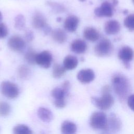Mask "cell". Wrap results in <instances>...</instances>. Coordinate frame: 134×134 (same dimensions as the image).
I'll return each mask as SVG.
<instances>
[{"instance_id": "obj_1", "label": "cell", "mask_w": 134, "mask_h": 134, "mask_svg": "<svg viewBox=\"0 0 134 134\" xmlns=\"http://www.w3.org/2000/svg\"><path fill=\"white\" fill-rule=\"evenodd\" d=\"M111 83L114 92L120 101L124 102L128 98L130 92V85L126 76L119 73L116 74L112 77Z\"/></svg>"}, {"instance_id": "obj_2", "label": "cell", "mask_w": 134, "mask_h": 134, "mask_svg": "<svg viewBox=\"0 0 134 134\" xmlns=\"http://www.w3.org/2000/svg\"><path fill=\"white\" fill-rule=\"evenodd\" d=\"M90 125L94 129L105 131L109 129L107 117L103 111H95L92 113L90 119Z\"/></svg>"}, {"instance_id": "obj_3", "label": "cell", "mask_w": 134, "mask_h": 134, "mask_svg": "<svg viewBox=\"0 0 134 134\" xmlns=\"http://www.w3.org/2000/svg\"><path fill=\"white\" fill-rule=\"evenodd\" d=\"M92 103L97 108L100 110H107L114 104V99L110 93H102L100 97H92Z\"/></svg>"}, {"instance_id": "obj_4", "label": "cell", "mask_w": 134, "mask_h": 134, "mask_svg": "<svg viewBox=\"0 0 134 134\" xmlns=\"http://www.w3.org/2000/svg\"><path fill=\"white\" fill-rule=\"evenodd\" d=\"M0 91L3 95L9 99H14L17 97L19 93L18 86L8 81L2 82L0 85Z\"/></svg>"}, {"instance_id": "obj_5", "label": "cell", "mask_w": 134, "mask_h": 134, "mask_svg": "<svg viewBox=\"0 0 134 134\" xmlns=\"http://www.w3.org/2000/svg\"><path fill=\"white\" fill-rule=\"evenodd\" d=\"M113 47L110 41L107 39H102L94 48L95 54L99 57H105L111 53Z\"/></svg>"}, {"instance_id": "obj_6", "label": "cell", "mask_w": 134, "mask_h": 134, "mask_svg": "<svg viewBox=\"0 0 134 134\" xmlns=\"http://www.w3.org/2000/svg\"><path fill=\"white\" fill-rule=\"evenodd\" d=\"M52 61V54L48 51H43L37 54L36 57V63L44 69H48L50 66Z\"/></svg>"}, {"instance_id": "obj_7", "label": "cell", "mask_w": 134, "mask_h": 134, "mask_svg": "<svg viewBox=\"0 0 134 134\" xmlns=\"http://www.w3.org/2000/svg\"><path fill=\"white\" fill-rule=\"evenodd\" d=\"M8 46L10 49L14 51L21 52L25 48L26 43L21 37L13 36L9 39Z\"/></svg>"}, {"instance_id": "obj_8", "label": "cell", "mask_w": 134, "mask_h": 134, "mask_svg": "<svg viewBox=\"0 0 134 134\" xmlns=\"http://www.w3.org/2000/svg\"><path fill=\"white\" fill-rule=\"evenodd\" d=\"M95 15L99 17H110L113 15V8L112 5L108 2H103L100 7L94 10Z\"/></svg>"}, {"instance_id": "obj_9", "label": "cell", "mask_w": 134, "mask_h": 134, "mask_svg": "<svg viewBox=\"0 0 134 134\" xmlns=\"http://www.w3.org/2000/svg\"><path fill=\"white\" fill-rule=\"evenodd\" d=\"M95 78V73L91 69H83L77 74V80L82 83L87 84L91 82Z\"/></svg>"}, {"instance_id": "obj_10", "label": "cell", "mask_w": 134, "mask_h": 134, "mask_svg": "<svg viewBox=\"0 0 134 134\" xmlns=\"http://www.w3.org/2000/svg\"><path fill=\"white\" fill-rule=\"evenodd\" d=\"M118 57L124 62L127 63L133 59L134 57V51L130 47L124 46L119 50Z\"/></svg>"}, {"instance_id": "obj_11", "label": "cell", "mask_w": 134, "mask_h": 134, "mask_svg": "<svg viewBox=\"0 0 134 134\" xmlns=\"http://www.w3.org/2000/svg\"><path fill=\"white\" fill-rule=\"evenodd\" d=\"M79 18L75 15H70L67 17L64 23L65 29L69 32H74L77 28L79 24Z\"/></svg>"}, {"instance_id": "obj_12", "label": "cell", "mask_w": 134, "mask_h": 134, "mask_svg": "<svg viewBox=\"0 0 134 134\" xmlns=\"http://www.w3.org/2000/svg\"><path fill=\"white\" fill-rule=\"evenodd\" d=\"M120 30V25L116 20L107 21L104 25V30L108 35H115Z\"/></svg>"}, {"instance_id": "obj_13", "label": "cell", "mask_w": 134, "mask_h": 134, "mask_svg": "<svg viewBox=\"0 0 134 134\" xmlns=\"http://www.w3.org/2000/svg\"><path fill=\"white\" fill-rule=\"evenodd\" d=\"M87 48V44L85 41L80 39L74 40L71 44V50L77 54L84 53L86 51Z\"/></svg>"}, {"instance_id": "obj_14", "label": "cell", "mask_w": 134, "mask_h": 134, "mask_svg": "<svg viewBox=\"0 0 134 134\" xmlns=\"http://www.w3.org/2000/svg\"><path fill=\"white\" fill-rule=\"evenodd\" d=\"M108 129L114 132L118 131L121 128V121L114 113L110 114L108 119Z\"/></svg>"}, {"instance_id": "obj_15", "label": "cell", "mask_w": 134, "mask_h": 134, "mask_svg": "<svg viewBox=\"0 0 134 134\" xmlns=\"http://www.w3.org/2000/svg\"><path fill=\"white\" fill-rule=\"evenodd\" d=\"M37 115L39 118L45 122H50L53 118L52 113L48 108L40 107L38 109Z\"/></svg>"}, {"instance_id": "obj_16", "label": "cell", "mask_w": 134, "mask_h": 134, "mask_svg": "<svg viewBox=\"0 0 134 134\" xmlns=\"http://www.w3.org/2000/svg\"><path fill=\"white\" fill-rule=\"evenodd\" d=\"M32 26L36 29H42L47 25L44 16L38 12L35 14L32 18Z\"/></svg>"}, {"instance_id": "obj_17", "label": "cell", "mask_w": 134, "mask_h": 134, "mask_svg": "<svg viewBox=\"0 0 134 134\" xmlns=\"http://www.w3.org/2000/svg\"><path fill=\"white\" fill-rule=\"evenodd\" d=\"M77 131L76 125L69 120L64 121L61 126L62 134H75Z\"/></svg>"}, {"instance_id": "obj_18", "label": "cell", "mask_w": 134, "mask_h": 134, "mask_svg": "<svg viewBox=\"0 0 134 134\" xmlns=\"http://www.w3.org/2000/svg\"><path fill=\"white\" fill-rule=\"evenodd\" d=\"M83 36L87 40L94 42L97 41L99 38L98 31L93 27H86L83 31Z\"/></svg>"}, {"instance_id": "obj_19", "label": "cell", "mask_w": 134, "mask_h": 134, "mask_svg": "<svg viewBox=\"0 0 134 134\" xmlns=\"http://www.w3.org/2000/svg\"><path fill=\"white\" fill-rule=\"evenodd\" d=\"M52 39L58 43H63L67 40V35L65 31L61 29H55L51 32Z\"/></svg>"}, {"instance_id": "obj_20", "label": "cell", "mask_w": 134, "mask_h": 134, "mask_svg": "<svg viewBox=\"0 0 134 134\" xmlns=\"http://www.w3.org/2000/svg\"><path fill=\"white\" fill-rule=\"evenodd\" d=\"M78 64V60L74 55H68L65 57L63 60V66L67 70L74 69Z\"/></svg>"}, {"instance_id": "obj_21", "label": "cell", "mask_w": 134, "mask_h": 134, "mask_svg": "<svg viewBox=\"0 0 134 134\" xmlns=\"http://www.w3.org/2000/svg\"><path fill=\"white\" fill-rule=\"evenodd\" d=\"M13 134H32V130L28 126L24 124H18L14 127Z\"/></svg>"}, {"instance_id": "obj_22", "label": "cell", "mask_w": 134, "mask_h": 134, "mask_svg": "<svg viewBox=\"0 0 134 134\" xmlns=\"http://www.w3.org/2000/svg\"><path fill=\"white\" fill-rule=\"evenodd\" d=\"M31 74V71L28 66L26 65H20L18 69V75L22 80L28 79Z\"/></svg>"}, {"instance_id": "obj_23", "label": "cell", "mask_w": 134, "mask_h": 134, "mask_svg": "<svg viewBox=\"0 0 134 134\" xmlns=\"http://www.w3.org/2000/svg\"><path fill=\"white\" fill-rule=\"evenodd\" d=\"M66 69L63 65L59 64H55L53 68L52 76L54 78L59 79L65 73Z\"/></svg>"}, {"instance_id": "obj_24", "label": "cell", "mask_w": 134, "mask_h": 134, "mask_svg": "<svg viewBox=\"0 0 134 134\" xmlns=\"http://www.w3.org/2000/svg\"><path fill=\"white\" fill-rule=\"evenodd\" d=\"M51 96L56 99H64L67 96L61 87H55L51 91Z\"/></svg>"}, {"instance_id": "obj_25", "label": "cell", "mask_w": 134, "mask_h": 134, "mask_svg": "<svg viewBox=\"0 0 134 134\" xmlns=\"http://www.w3.org/2000/svg\"><path fill=\"white\" fill-rule=\"evenodd\" d=\"M36 55L37 53H36L34 50L31 49H29L25 55V59L28 64L34 65L36 63Z\"/></svg>"}, {"instance_id": "obj_26", "label": "cell", "mask_w": 134, "mask_h": 134, "mask_svg": "<svg viewBox=\"0 0 134 134\" xmlns=\"http://www.w3.org/2000/svg\"><path fill=\"white\" fill-rule=\"evenodd\" d=\"M25 18L24 16L19 14L16 16L15 18V27L18 30L23 29L25 26Z\"/></svg>"}, {"instance_id": "obj_27", "label": "cell", "mask_w": 134, "mask_h": 134, "mask_svg": "<svg viewBox=\"0 0 134 134\" xmlns=\"http://www.w3.org/2000/svg\"><path fill=\"white\" fill-rule=\"evenodd\" d=\"M125 26L130 31L134 30V14L127 16L124 19Z\"/></svg>"}, {"instance_id": "obj_28", "label": "cell", "mask_w": 134, "mask_h": 134, "mask_svg": "<svg viewBox=\"0 0 134 134\" xmlns=\"http://www.w3.org/2000/svg\"><path fill=\"white\" fill-rule=\"evenodd\" d=\"M10 112V107L9 104L5 102H0V116H7Z\"/></svg>"}, {"instance_id": "obj_29", "label": "cell", "mask_w": 134, "mask_h": 134, "mask_svg": "<svg viewBox=\"0 0 134 134\" xmlns=\"http://www.w3.org/2000/svg\"><path fill=\"white\" fill-rule=\"evenodd\" d=\"M47 4L52 8V10L55 13H62L65 10V7L63 5L58 3L48 2Z\"/></svg>"}, {"instance_id": "obj_30", "label": "cell", "mask_w": 134, "mask_h": 134, "mask_svg": "<svg viewBox=\"0 0 134 134\" xmlns=\"http://www.w3.org/2000/svg\"><path fill=\"white\" fill-rule=\"evenodd\" d=\"M8 29L7 26L3 23H0V39L6 37L8 35Z\"/></svg>"}, {"instance_id": "obj_31", "label": "cell", "mask_w": 134, "mask_h": 134, "mask_svg": "<svg viewBox=\"0 0 134 134\" xmlns=\"http://www.w3.org/2000/svg\"><path fill=\"white\" fill-rule=\"evenodd\" d=\"M54 106L58 108H63L66 105L65 99H56L54 101Z\"/></svg>"}, {"instance_id": "obj_32", "label": "cell", "mask_w": 134, "mask_h": 134, "mask_svg": "<svg viewBox=\"0 0 134 134\" xmlns=\"http://www.w3.org/2000/svg\"><path fill=\"white\" fill-rule=\"evenodd\" d=\"M127 104L129 107L134 111V94L130 95L127 98Z\"/></svg>"}, {"instance_id": "obj_33", "label": "cell", "mask_w": 134, "mask_h": 134, "mask_svg": "<svg viewBox=\"0 0 134 134\" xmlns=\"http://www.w3.org/2000/svg\"><path fill=\"white\" fill-rule=\"evenodd\" d=\"M70 87V84L68 81H64L62 85L61 88L63 90V91L65 93L66 96H68V95L69 94Z\"/></svg>"}, {"instance_id": "obj_34", "label": "cell", "mask_w": 134, "mask_h": 134, "mask_svg": "<svg viewBox=\"0 0 134 134\" xmlns=\"http://www.w3.org/2000/svg\"><path fill=\"white\" fill-rule=\"evenodd\" d=\"M34 38V35L32 31L28 30L25 33V39L28 42L31 41Z\"/></svg>"}, {"instance_id": "obj_35", "label": "cell", "mask_w": 134, "mask_h": 134, "mask_svg": "<svg viewBox=\"0 0 134 134\" xmlns=\"http://www.w3.org/2000/svg\"><path fill=\"white\" fill-rule=\"evenodd\" d=\"M43 32L44 33L45 35H48L50 32H52V30H51V28L48 25H47L44 27H43Z\"/></svg>"}, {"instance_id": "obj_36", "label": "cell", "mask_w": 134, "mask_h": 134, "mask_svg": "<svg viewBox=\"0 0 134 134\" xmlns=\"http://www.w3.org/2000/svg\"><path fill=\"white\" fill-rule=\"evenodd\" d=\"M110 92V88L108 85H105L102 89V93H107Z\"/></svg>"}, {"instance_id": "obj_37", "label": "cell", "mask_w": 134, "mask_h": 134, "mask_svg": "<svg viewBox=\"0 0 134 134\" xmlns=\"http://www.w3.org/2000/svg\"><path fill=\"white\" fill-rule=\"evenodd\" d=\"M2 19H3V16L1 12H0V22L2 20Z\"/></svg>"}, {"instance_id": "obj_38", "label": "cell", "mask_w": 134, "mask_h": 134, "mask_svg": "<svg viewBox=\"0 0 134 134\" xmlns=\"http://www.w3.org/2000/svg\"><path fill=\"white\" fill-rule=\"evenodd\" d=\"M61 20H62V18H61V17H58V18H57V21H58V22L61 21Z\"/></svg>"}, {"instance_id": "obj_39", "label": "cell", "mask_w": 134, "mask_h": 134, "mask_svg": "<svg viewBox=\"0 0 134 134\" xmlns=\"http://www.w3.org/2000/svg\"><path fill=\"white\" fill-rule=\"evenodd\" d=\"M117 0H113V3L115 4V5H116L117 4Z\"/></svg>"}, {"instance_id": "obj_40", "label": "cell", "mask_w": 134, "mask_h": 134, "mask_svg": "<svg viewBox=\"0 0 134 134\" xmlns=\"http://www.w3.org/2000/svg\"><path fill=\"white\" fill-rule=\"evenodd\" d=\"M80 2H84L85 0H79Z\"/></svg>"}, {"instance_id": "obj_41", "label": "cell", "mask_w": 134, "mask_h": 134, "mask_svg": "<svg viewBox=\"0 0 134 134\" xmlns=\"http://www.w3.org/2000/svg\"><path fill=\"white\" fill-rule=\"evenodd\" d=\"M132 2H133V3H134V0H132Z\"/></svg>"}, {"instance_id": "obj_42", "label": "cell", "mask_w": 134, "mask_h": 134, "mask_svg": "<svg viewBox=\"0 0 134 134\" xmlns=\"http://www.w3.org/2000/svg\"><path fill=\"white\" fill-rule=\"evenodd\" d=\"M103 134H104V133H103Z\"/></svg>"}]
</instances>
